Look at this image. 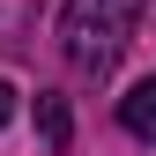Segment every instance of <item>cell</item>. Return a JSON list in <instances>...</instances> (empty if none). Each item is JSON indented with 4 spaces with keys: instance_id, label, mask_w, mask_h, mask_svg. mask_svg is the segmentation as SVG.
Wrapping results in <instances>:
<instances>
[{
    "instance_id": "obj_1",
    "label": "cell",
    "mask_w": 156,
    "mask_h": 156,
    "mask_svg": "<svg viewBox=\"0 0 156 156\" xmlns=\"http://www.w3.org/2000/svg\"><path fill=\"white\" fill-rule=\"evenodd\" d=\"M149 0H67L60 8V52L74 74H112L119 52L134 45V23H141Z\"/></svg>"
},
{
    "instance_id": "obj_3",
    "label": "cell",
    "mask_w": 156,
    "mask_h": 156,
    "mask_svg": "<svg viewBox=\"0 0 156 156\" xmlns=\"http://www.w3.org/2000/svg\"><path fill=\"white\" fill-rule=\"evenodd\" d=\"M37 134H45V149H67L74 141V119H67L60 97H37Z\"/></svg>"
},
{
    "instance_id": "obj_4",
    "label": "cell",
    "mask_w": 156,
    "mask_h": 156,
    "mask_svg": "<svg viewBox=\"0 0 156 156\" xmlns=\"http://www.w3.org/2000/svg\"><path fill=\"white\" fill-rule=\"evenodd\" d=\"M8 119H15V89L0 82V126H8Z\"/></svg>"
},
{
    "instance_id": "obj_2",
    "label": "cell",
    "mask_w": 156,
    "mask_h": 156,
    "mask_svg": "<svg viewBox=\"0 0 156 156\" xmlns=\"http://www.w3.org/2000/svg\"><path fill=\"white\" fill-rule=\"evenodd\" d=\"M119 126L134 134V141H156V74H149V82H134V89L119 97Z\"/></svg>"
}]
</instances>
